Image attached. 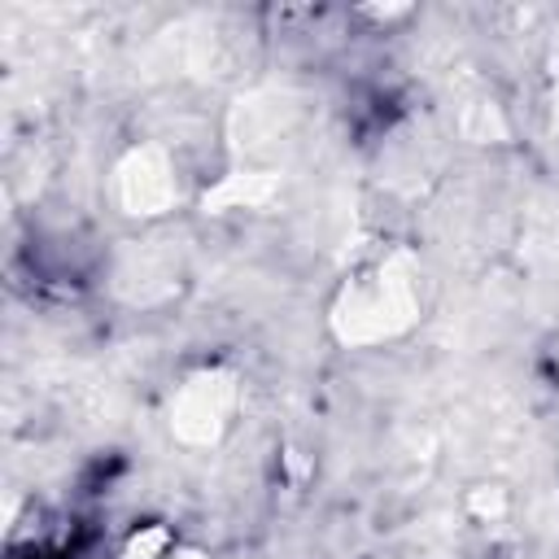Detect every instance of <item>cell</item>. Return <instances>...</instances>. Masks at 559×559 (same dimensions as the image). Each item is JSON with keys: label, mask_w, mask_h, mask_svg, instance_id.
<instances>
[{"label": "cell", "mask_w": 559, "mask_h": 559, "mask_svg": "<svg viewBox=\"0 0 559 559\" xmlns=\"http://www.w3.org/2000/svg\"><path fill=\"white\" fill-rule=\"evenodd\" d=\"M175 166L162 148L144 144L118 162V201L127 214H166L175 205Z\"/></svg>", "instance_id": "obj_3"}, {"label": "cell", "mask_w": 559, "mask_h": 559, "mask_svg": "<svg viewBox=\"0 0 559 559\" xmlns=\"http://www.w3.org/2000/svg\"><path fill=\"white\" fill-rule=\"evenodd\" d=\"M266 192H271V183H266L262 175H245V179L231 175L223 188H214V192L205 197V205H231V201H249V205H253V201H262Z\"/></svg>", "instance_id": "obj_4"}, {"label": "cell", "mask_w": 559, "mask_h": 559, "mask_svg": "<svg viewBox=\"0 0 559 559\" xmlns=\"http://www.w3.org/2000/svg\"><path fill=\"white\" fill-rule=\"evenodd\" d=\"M415 319H419V284H415V271L402 253L358 271L332 306V328L345 345L393 341Z\"/></svg>", "instance_id": "obj_1"}, {"label": "cell", "mask_w": 559, "mask_h": 559, "mask_svg": "<svg viewBox=\"0 0 559 559\" xmlns=\"http://www.w3.org/2000/svg\"><path fill=\"white\" fill-rule=\"evenodd\" d=\"M236 380L227 371H197L170 397V432L183 445H214L231 419Z\"/></svg>", "instance_id": "obj_2"}]
</instances>
